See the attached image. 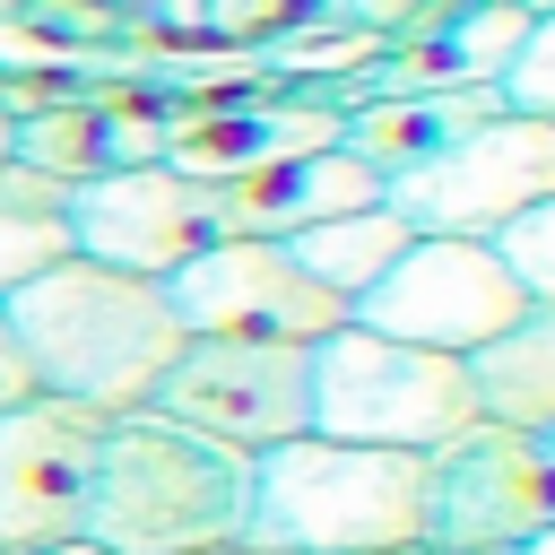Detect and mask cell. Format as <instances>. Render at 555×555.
I'll return each mask as SVG.
<instances>
[{
	"instance_id": "cell-1",
	"label": "cell",
	"mask_w": 555,
	"mask_h": 555,
	"mask_svg": "<svg viewBox=\"0 0 555 555\" xmlns=\"http://www.w3.org/2000/svg\"><path fill=\"white\" fill-rule=\"evenodd\" d=\"M0 312H9L17 347H26L35 390L69 399V408H95V416L147 408L165 364L191 338L173 321V304H165V278H130V269H104L87 251H61L52 269L9 286Z\"/></svg>"
},
{
	"instance_id": "cell-2",
	"label": "cell",
	"mask_w": 555,
	"mask_h": 555,
	"mask_svg": "<svg viewBox=\"0 0 555 555\" xmlns=\"http://www.w3.org/2000/svg\"><path fill=\"white\" fill-rule=\"evenodd\" d=\"M243 503H251V460L156 416H104L95 434V468H87V520L78 538L95 555H191L217 538H243Z\"/></svg>"
},
{
	"instance_id": "cell-3",
	"label": "cell",
	"mask_w": 555,
	"mask_h": 555,
	"mask_svg": "<svg viewBox=\"0 0 555 555\" xmlns=\"http://www.w3.org/2000/svg\"><path fill=\"white\" fill-rule=\"evenodd\" d=\"M243 538L278 555H364V546H416L425 538V451H373L295 434L251 451V503Z\"/></svg>"
},
{
	"instance_id": "cell-4",
	"label": "cell",
	"mask_w": 555,
	"mask_h": 555,
	"mask_svg": "<svg viewBox=\"0 0 555 555\" xmlns=\"http://www.w3.org/2000/svg\"><path fill=\"white\" fill-rule=\"evenodd\" d=\"M477 416L486 408H477L468 356L399 347V338L356 330V321H338L330 338H312V434H330V442L442 451Z\"/></svg>"
},
{
	"instance_id": "cell-5",
	"label": "cell",
	"mask_w": 555,
	"mask_h": 555,
	"mask_svg": "<svg viewBox=\"0 0 555 555\" xmlns=\"http://www.w3.org/2000/svg\"><path fill=\"white\" fill-rule=\"evenodd\" d=\"M538 199H555V121L512 104L382 182V208H399L416 234H468V243H494Z\"/></svg>"
},
{
	"instance_id": "cell-6",
	"label": "cell",
	"mask_w": 555,
	"mask_h": 555,
	"mask_svg": "<svg viewBox=\"0 0 555 555\" xmlns=\"http://www.w3.org/2000/svg\"><path fill=\"white\" fill-rule=\"evenodd\" d=\"M520 312H529V295L494 260V243H468V234H408V251L347 304L356 330H382V338L434 347V356H477Z\"/></svg>"
},
{
	"instance_id": "cell-7",
	"label": "cell",
	"mask_w": 555,
	"mask_h": 555,
	"mask_svg": "<svg viewBox=\"0 0 555 555\" xmlns=\"http://www.w3.org/2000/svg\"><path fill=\"white\" fill-rule=\"evenodd\" d=\"M147 408L251 460L269 442L312 434V347H295V338H182V356L165 364Z\"/></svg>"
},
{
	"instance_id": "cell-8",
	"label": "cell",
	"mask_w": 555,
	"mask_h": 555,
	"mask_svg": "<svg viewBox=\"0 0 555 555\" xmlns=\"http://www.w3.org/2000/svg\"><path fill=\"white\" fill-rule=\"evenodd\" d=\"M225 191L182 173V165H113L69 182V251L130 269V278H173L191 251L225 243Z\"/></svg>"
},
{
	"instance_id": "cell-9",
	"label": "cell",
	"mask_w": 555,
	"mask_h": 555,
	"mask_svg": "<svg viewBox=\"0 0 555 555\" xmlns=\"http://www.w3.org/2000/svg\"><path fill=\"white\" fill-rule=\"evenodd\" d=\"M165 304L191 338H330L347 321V304L278 243V234H225L208 251H191L165 278Z\"/></svg>"
},
{
	"instance_id": "cell-10",
	"label": "cell",
	"mask_w": 555,
	"mask_h": 555,
	"mask_svg": "<svg viewBox=\"0 0 555 555\" xmlns=\"http://www.w3.org/2000/svg\"><path fill=\"white\" fill-rule=\"evenodd\" d=\"M546 520H555V477L529 425L477 416L468 434L425 451V546L486 555V546H520Z\"/></svg>"
},
{
	"instance_id": "cell-11",
	"label": "cell",
	"mask_w": 555,
	"mask_h": 555,
	"mask_svg": "<svg viewBox=\"0 0 555 555\" xmlns=\"http://www.w3.org/2000/svg\"><path fill=\"white\" fill-rule=\"evenodd\" d=\"M95 408L69 399H17L0 408V555H52L87 520V468H95Z\"/></svg>"
},
{
	"instance_id": "cell-12",
	"label": "cell",
	"mask_w": 555,
	"mask_h": 555,
	"mask_svg": "<svg viewBox=\"0 0 555 555\" xmlns=\"http://www.w3.org/2000/svg\"><path fill=\"white\" fill-rule=\"evenodd\" d=\"M217 191H225V225H234V234H278V243H286V234H304V225H321V217L373 208V199H382V173L330 139V147L278 156V165H260V173H243V182H217Z\"/></svg>"
},
{
	"instance_id": "cell-13",
	"label": "cell",
	"mask_w": 555,
	"mask_h": 555,
	"mask_svg": "<svg viewBox=\"0 0 555 555\" xmlns=\"http://www.w3.org/2000/svg\"><path fill=\"white\" fill-rule=\"evenodd\" d=\"M338 139V113L330 104H208L191 121H173L165 139V165L199 173V182H243L278 156H304V147H330Z\"/></svg>"
},
{
	"instance_id": "cell-14",
	"label": "cell",
	"mask_w": 555,
	"mask_h": 555,
	"mask_svg": "<svg viewBox=\"0 0 555 555\" xmlns=\"http://www.w3.org/2000/svg\"><path fill=\"white\" fill-rule=\"evenodd\" d=\"M486 113H503L494 87H399V95H364V104H347V113H338V147L364 156V165L390 182V173L425 165L434 147H451L460 130H477Z\"/></svg>"
},
{
	"instance_id": "cell-15",
	"label": "cell",
	"mask_w": 555,
	"mask_h": 555,
	"mask_svg": "<svg viewBox=\"0 0 555 555\" xmlns=\"http://www.w3.org/2000/svg\"><path fill=\"white\" fill-rule=\"evenodd\" d=\"M520 35H529V9H520V0L460 9V17L425 26V35L399 52V87H494V78L512 69ZM399 87H390V95H399Z\"/></svg>"
},
{
	"instance_id": "cell-16",
	"label": "cell",
	"mask_w": 555,
	"mask_h": 555,
	"mask_svg": "<svg viewBox=\"0 0 555 555\" xmlns=\"http://www.w3.org/2000/svg\"><path fill=\"white\" fill-rule=\"evenodd\" d=\"M468 382L494 425H529V434L555 425V304H529L494 347H477Z\"/></svg>"
},
{
	"instance_id": "cell-17",
	"label": "cell",
	"mask_w": 555,
	"mask_h": 555,
	"mask_svg": "<svg viewBox=\"0 0 555 555\" xmlns=\"http://www.w3.org/2000/svg\"><path fill=\"white\" fill-rule=\"evenodd\" d=\"M408 234H416V225H408L399 208H382V199H373V208H347V217H321V225L286 234V251H295V260H304L338 304H356V295H364L399 251H408Z\"/></svg>"
},
{
	"instance_id": "cell-18",
	"label": "cell",
	"mask_w": 555,
	"mask_h": 555,
	"mask_svg": "<svg viewBox=\"0 0 555 555\" xmlns=\"http://www.w3.org/2000/svg\"><path fill=\"white\" fill-rule=\"evenodd\" d=\"M69 251V182L0 156V295Z\"/></svg>"
},
{
	"instance_id": "cell-19",
	"label": "cell",
	"mask_w": 555,
	"mask_h": 555,
	"mask_svg": "<svg viewBox=\"0 0 555 555\" xmlns=\"http://www.w3.org/2000/svg\"><path fill=\"white\" fill-rule=\"evenodd\" d=\"M9 156L52 173V182H87V173H113V139H104V104H35L17 113L9 130Z\"/></svg>"
},
{
	"instance_id": "cell-20",
	"label": "cell",
	"mask_w": 555,
	"mask_h": 555,
	"mask_svg": "<svg viewBox=\"0 0 555 555\" xmlns=\"http://www.w3.org/2000/svg\"><path fill=\"white\" fill-rule=\"evenodd\" d=\"M494 260L512 269V286H520L529 304H555V199L520 208V217L494 234Z\"/></svg>"
},
{
	"instance_id": "cell-21",
	"label": "cell",
	"mask_w": 555,
	"mask_h": 555,
	"mask_svg": "<svg viewBox=\"0 0 555 555\" xmlns=\"http://www.w3.org/2000/svg\"><path fill=\"white\" fill-rule=\"evenodd\" d=\"M494 95H503L512 113H538V121H555V9H529V35H520L512 69L494 78Z\"/></svg>"
},
{
	"instance_id": "cell-22",
	"label": "cell",
	"mask_w": 555,
	"mask_h": 555,
	"mask_svg": "<svg viewBox=\"0 0 555 555\" xmlns=\"http://www.w3.org/2000/svg\"><path fill=\"white\" fill-rule=\"evenodd\" d=\"M17 399H35V373H26V347H17V330L0 312V408H17Z\"/></svg>"
},
{
	"instance_id": "cell-23",
	"label": "cell",
	"mask_w": 555,
	"mask_h": 555,
	"mask_svg": "<svg viewBox=\"0 0 555 555\" xmlns=\"http://www.w3.org/2000/svg\"><path fill=\"white\" fill-rule=\"evenodd\" d=\"M191 555H278V546H251V538H217V546H191Z\"/></svg>"
},
{
	"instance_id": "cell-24",
	"label": "cell",
	"mask_w": 555,
	"mask_h": 555,
	"mask_svg": "<svg viewBox=\"0 0 555 555\" xmlns=\"http://www.w3.org/2000/svg\"><path fill=\"white\" fill-rule=\"evenodd\" d=\"M512 555H555V520H546V529H529V538H520Z\"/></svg>"
},
{
	"instance_id": "cell-25",
	"label": "cell",
	"mask_w": 555,
	"mask_h": 555,
	"mask_svg": "<svg viewBox=\"0 0 555 555\" xmlns=\"http://www.w3.org/2000/svg\"><path fill=\"white\" fill-rule=\"evenodd\" d=\"M538 451H546V477H555V425H538Z\"/></svg>"
},
{
	"instance_id": "cell-26",
	"label": "cell",
	"mask_w": 555,
	"mask_h": 555,
	"mask_svg": "<svg viewBox=\"0 0 555 555\" xmlns=\"http://www.w3.org/2000/svg\"><path fill=\"white\" fill-rule=\"evenodd\" d=\"M9 130H17V113H9V104H0V156H9Z\"/></svg>"
},
{
	"instance_id": "cell-27",
	"label": "cell",
	"mask_w": 555,
	"mask_h": 555,
	"mask_svg": "<svg viewBox=\"0 0 555 555\" xmlns=\"http://www.w3.org/2000/svg\"><path fill=\"white\" fill-rule=\"evenodd\" d=\"M52 555H95V546H87V538H69V546H52Z\"/></svg>"
},
{
	"instance_id": "cell-28",
	"label": "cell",
	"mask_w": 555,
	"mask_h": 555,
	"mask_svg": "<svg viewBox=\"0 0 555 555\" xmlns=\"http://www.w3.org/2000/svg\"><path fill=\"white\" fill-rule=\"evenodd\" d=\"M0 9H17V0H0Z\"/></svg>"
}]
</instances>
